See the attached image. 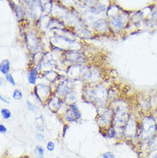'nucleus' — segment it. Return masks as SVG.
I'll list each match as a JSON object with an SVG mask.
<instances>
[{
    "mask_svg": "<svg viewBox=\"0 0 157 158\" xmlns=\"http://www.w3.org/2000/svg\"><path fill=\"white\" fill-rule=\"evenodd\" d=\"M157 135L156 118L152 115H145L139 125L138 138L143 143H148L150 139Z\"/></svg>",
    "mask_w": 157,
    "mask_h": 158,
    "instance_id": "1",
    "label": "nucleus"
},
{
    "mask_svg": "<svg viewBox=\"0 0 157 158\" xmlns=\"http://www.w3.org/2000/svg\"><path fill=\"white\" fill-rule=\"evenodd\" d=\"M138 130H139V126L137 121L132 117L130 116L123 129V134L126 138H133L138 135Z\"/></svg>",
    "mask_w": 157,
    "mask_h": 158,
    "instance_id": "2",
    "label": "nucleus"
},
{
    "mask_svg": "<svg viewBox=\"0 0 157 158\" xmlns=\"http://www.w3.org/2000/svg\"><path fill=\"white\" fill-rule=\"evenodd\" d=\"M64 58L66 61H69L74 64H82L87 61L86 56L83 52L78 51H66L64 53Z\"/></svg>",
    "mask_w": 157,
    "mask_h": 158,
    "instance_id": "3",
    "label": "nucleus"
},
{
    "mask_svg": "<svg viewBox=\"0 0 157 158\" xmlns=\"http://www.w3.org/2000/svg\"><path fill=\"white\" fill-rule=\"evenodd\" d=\"M35 94L40 102L49 101L52 96V89L46 84H39L35 87Z\"/></svg>",
    "mask_w": 157,
    "mask_h": 158,
    "instance_id": "4",
    "label": "nucleus"
},
{
    "mask_svg": "<svg viewBox=\"0 0 157 158\" xmlns=\"http://www.w3.org/2000/svg\"><path fill=\"white\" fill-rule=\"evenodd\" d=\"M114 112L112 107L106 108V111H104L99 116L98 123L101 127H105L109 126L110 124H113V119H114Z\"/></svg>",
    "mask_w": 157,
    "mask_h": 158,
    "instance_id": "5",
    "label": "nucleus"
},
{
    "mask_svg": "<svg viewBox=\"0 0 157 158\" xmlns=\"http://www.w3.org/2000/svg\"><path fill=\"white\" fill-rule=\"evenodd\" d=\"M64 101H62L59 96H58L57 95H54L51 96V98L49 99L48 101V106H49V108L51 109L52 111L55 112V113H58L60 108H62V107L64 104Z\"/></svg>",
    "mask_w": 157,
    "mask_h": 158,
    "instance_id": "6",
    "label": "nucleus"
},
{
    "mask_svg": "<svg viewBox=\"0 0 157 158\" xmlns=\"http://www.w3.org/2000/svg\"><path fill=\"white\" fill-rule=\"evenodd\" d=\"M111 25L116 30L121 29L123 28V26H124V20L122 18V16H118L113 17L112 20H111Z\"/></svg>",
    "mask_w": 157,
    "mask_h": 158,
    "instance_id": "7",
    "label": "nucleus"
},
{
    "mask_svg": "<svg viewBox=\"0 0 157 158\" xmlns=\"http://www.w3.org/2000/svg\"><path fill=\"white\" fill-rule=\"evenodd\" d=\"M94 28L98 32H106V30L108 29V26L107 23L104 20H99L95 23H94Z\"/></svg>",
    "mask_w": 157,
    "mask_h": 158,
    "instance_id": "8",
    "label": "nucleus"
},
{
    "mask_svg": "<svg viewBox=\"0 0 157 158\" xmlns=\"http://www.w3.org/2000/svg\"><path fill=\"white\" fill-rule=\"evenodd\" d=\"M38 76V69L37 68H32L28 72V83L30 84H35Z\"/></svg>",
    "mask_w": 157,
    "mask_h": 158,
    "instance_id": "9",
    "label": "nucleus"
},
{
    "mask_svg": "<svg viewBox=\"0 0 157 158\" xmlns=\"http://www.w3.org/2000/svg\"><path fill=\"white\" fill-rule=\"evenodd\" d=\"M10 70V61L7 59H4L1 64H0V72L3 74V75H7L9 73V71Z\"/></svg>",
    "mask_w": 157,
    "mask_h": 158,
    "instance_id": "10",
    "label": "nucleus"
},
{
    "mask_svg": "<svg viewBox=\"0 0 157 158\" xmlns=\"http://www.w3.org/2000/svg\"><path fill=\"white\" fill-rule=\"evenodd\" d=\"M64 118L68 122H76L77 121V118H76L74 113L71 111L70 107H68V109L66 110V113H65V115H64Z\"/></svg>",
    "mask_w": 157,
    "mask_h": 158,
    "instance_id": "11",
    "label": "nucleus"
},
{
    "mask_svg": "<svg viewBox=\"0 0 157 158\" xmlns=\"http://www.w3.org/2000/svg\"><path fill=\"white\" fill-rule=\"evenodd\" d=\"M76 99V95L75 93L74 90H71V92H69L64 98V101L65 103H70V104H73L72 102H74Z\"/></svg>",
    "mask_w": 157,
    "mask_h": 158,
    "instance_id": "12",
    "label": "nucleus"
},
{
    "mask_svg": "<svg viewBox=\"0 0 157 158\" xmlns=\"http://www.w3.org/2000/svg\"><path fill=\"white\" fill-rule=\"evenodd\" d=\"M35 125L36 129L38 131H44V118L42 115L37 117V118L35 119Z\"/></svg>",
    "mask_w": 157,
    "mask_h": 158,
    "instance_id": "13",
    "label": "nucleus"
},
{
    "mask_svg": "<svg viewBox=\"0 0 157 158\" xmlns=\"http://www.w3.org/2000/svg\"><path fill=\"white\" fill-rule=\"evenodd\" d=\"M147 146L150 151H155L157 150V135L155 137H154L152 139H150L148 143Z\"/></svg>",
    "mask_w": 157,
    "mask_h": 158,
    "instance_id": "14",
    "label": "nucleus"
},
{
    "mask_svg": "<svg viewBox=\"0 0 157 158\" xmlns=\"http://www.w3.org/2000/svg\"><path fill=\"white\" fill-rule=\"evenodd\" d=\"M69 107H70L71 109V111L74 113L75 116H76V118H77V120L82 118V114H81V112L79 111L78 107H77L75 103H73V104H70Z\"/></svg>",
    "mask_w": 157,
    "mask_h": 158,
    "instance_id": "15",
    "label": "nucleus"
},
{
    "mask_svg": "<svg viewBox=\"0 0 157 158\" xmlns=\"http://www.w3.org/2000/svg\"><path fill=\"white\" fill-rule=\"evenodd\" d=\"M117 134H118V133H117V131H116V129H115L113 126H112V127H109L106 129V137H107L108 138H114L116 137V135Z\"/></svg>",
    "mask_w": 157,
    "mask_h": 158,
    "instance_id": "16",
    "label": "nucleus"
},
{
    "mask_svg": "<svg viewBox=\"0 0 157 158\" xmlns=\"http://www.w3.org/2000/svg\"><path fill=\"white\" fill-rule=\"evenodd\" d=\"M1 115L4 119H9L11 117V112L7 108H2L1 109Z\"/></svg>",
    "mask_w": 157,
    "mask_h": 158,
    "instance_id": "17",
    "label": "nucleus"
},
{
    "mask_svg": "<svg viewBox=\"0 0 157 158\" xmlns=\"http://www.w3.org/2000/svg\"><path fill=\"white\" fill-rule=\"evenodd\" d=\"M12 96H13V98L15 99L16 101H21L23 99V93H22V91L20 90V89H15Z\"/></svg>",
    "mask_w": 157,
    "mask_h": 158,
    "instance_id": "18",
    "label": "nucleus"
},
{
    "mask_svg": "<svg viewBox=\"0 0 157 158\" xmlns=\"http://www.w3.org/2000/svg\"><path fill=\"white\" fill-rule=\"evenodd\" d=\"M5 78L7 80V82L10 83V84H11L12 86H16V81L10 73H8L7 75H5Z\"/></svg>",
    "mask_w": 157,
    "mask_h": 158,
    "instance_id": "19",
    "label": "nucleus"
},
{
    "mask_svg": "<svg viewBox=\"0 0 157 158\" xmlns=\"http://www.w3.org/2000/svg\"><path fill=\"white\" fill-rule=\"evenodd\" d=\"M27 106H28V109L31 111V112H33V113H36V112L38 111L37 107H35V106L32 102H30L29 101H27Z\"/></svg>",
    "mask_w": 157,
    "mask_h": 158,
    "instance_id": "20",
    "label": "nucleus"
},
{
    "mask_svg": "<svg viewBox=\"0 0 157 158\" xmlns=\"http://www.w3.org/2000/svg\"><path fill=\"white\" fill-rule=\"evenodd\" d=\"M35 151L37 152V154L39 155V157H43L44 153H45V150H44V148H42L41 146H36Z\"/></svg>",
    "mask_w": 157,
    "mask_h": 158,
    "instance_id": "21",
    "label": "nucleus"
},
{
    "mask_svg": "<svg viewBox=\"0 0 157 158\" xmlns=\"http://www.w3.org/2000/svg\"><path fill=\"white\" fill-rule=\"evenodd\" d=\"M47 149L49 151H53L55 149V143L52 142V141H49L47 143Z\"/></svg>",
    "mask_w": 157,
    "mask_h": 158,
    "instance_id": "22",
    "label": "nucleus"
},
{
    "mask_svg": "<svg viewBox=\"0 0 157 158\" xmlns=\"http://www.w3.org/2000/svg\"><path fill=\"white\" fill-rule=\"evenodd\" d=\"M36 138H37L39 141H40V142H42V141L45 140V137H44V135L41 134V133H38V134L36 135Z\"/></svg>",
    "mask_w": 157,
    "mask_h": 158,
    "instance_id": "23",
    "label": "nucleus"
},
{
    "mask_svg": "<svg viewBox=\"0 0 157 158\" xmlns=\"http://www.w3.org/2000/svg\"><path fill=\"white\" fill-rule=\"evenodd\" d=\"M7 131V128L4 127V125H0V133L1 134H4Z\"/></svg>",
    "mask_w": 157,
    "mask_h": 158,
    "instance_id": "24",
    "label": "nucleus"
},
{
    "mask_svg": "<svg viewBox=\"0 0 157 158\" xmlns=\"http://www.w3.org/2000/svg\"><path fill=\"white\" fill-rule=\"evenodd\" d=\"M68 128H69V127H68L67 125H65V126L64 127V130H63V138H64V137H65V135H66V131H67V130H68Z\"/></svg>",
    "mask_w": 157,
    "mask_h": 158,
    "instance_id": "25",
    "label": "nucleus"
},
{
    "mask_svg": "<svg viewBox=\"0 0 157 158\" xmlns=\"http://www.w3.org/2000/svg\"><path fill=\"white\" fill-rule=\"evenodd\" d=\"M105 154H106L109 158H115V156H114L112 152H110V151H107V152H106Z\"/></svg>",
    "mask_w": 157,
    "mask_h": 158,
    "instance_id": "26",
    "label": "nucleus"
},
{
    "mask_svg": "<svg viewBox=\"0 0 157 158\" xmlns=\"http://www.w3.org/2000/svg\"><path fill=\"white\" fill-rule=\"evenodd\" d=\"M0 99H1V101H2V102H4L7 103V104H9V103H10V102H9V101H7V100L4 98V97H3L2 95L0 96Z\"/></svg>",
    "mask_w": 157,
    "mask_h": 158,
    "instance_id": "27",
    "label": "nucleus"
},
{
    "mask_svg": "<svg viewBox=\"0 0 157 158\" xmlns=\"http://www.w3.org/2000/svg\"><path fill=\"white\" fill-rule=\"evenodd\" d=\"M102 158H109V157H108V156H106V155L104 153V154L102 155Z\"/></svg>",
    "mask_w": 157,
    "mask_h": 158,
    "instance_id": "28",
    "label": "nucleus"
},
{
    "mask_svg": "<svg viewBox=\"0 0 157 158\" xmlns=\"http://www.w3.org/2000/svg\"><path fill=\"white\" fill-rule=\"evenodd\" d=\"M152 158H157V153H155V154L154 155L153 157H152Z\"/></svg>",
    "mask_w": 157,
    "mask_h": 158,
    "instance_id": "29",
    "label": "nucleus"
},
{
    "mask_svg": "<svg viewBox=\"0 0 157 158\" xmlns=\"http://www.w3.org/2000/svg\"><path fill=\"white\" fill-rule=\"evenodd\" d=\"M37 158H43V157H39H39H37Z\"/></svg>",
    "mask_w": 157,
    "mask_h": 158,
    "instance_id": "30",
    "label": "nucleus"
},
{
    "mask_svg": "<svg viewBox=\"0 0 157 158\" xmlns=\"http://www.w3.org/2000/svg\"><path fill=\"white\" fill-rule=\"evenodd\" d=\"M57 158H59V157H57Z\"/></svg>",
    "mask_w": 157,
    "mask_h": 158,
    "instance_id": "31",
    "label": "nucleus"
}]
</instances>
